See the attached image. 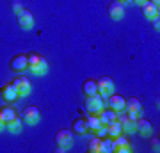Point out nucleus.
Wrapping results in <instances>:
<instances>
[{"label":"nucleus","instance_id":"nucleus-32","mask_svg":"<svg viewBox=\"0 0 160 153\" xmlns=\"http://www.w3.org/2000/svg\"><path fill=\"white\" fill-rule=\"evenodd\" d=\"M133 2H137V4H142V2H146V0H133Z\"/></svg>","mask_w":160,"mask_h":153},{"label":"nucleus","instance_id":"nucleus-5","mask_svg":"<svg viewBox=\"0 0 160 153\" xmlns=\"http://www.w3.org/2000/svg\"><path fill=\"white\" fill-rule=\"evenodd\" d=\"M9 68L12 71H25L29 68V63H27V54H16L9 61Z\"/></svg>","mask_w":160,"mask_h":153},{"label":"nucleus","instance_id":"nucleus-14","mask_svg":"<svg viewBox=\"0 0 160 153\" xmlns=\"http://www.w3.org/2000/svg\"><path fill=\"white\" fill-rule=\"evenodd\" d=\"M130 150H132L130 141H128L123 134H121V135H118V137H114V151L126 153V151H130Z\"/></svg>","mask_w":160,"mask_h":153},{"label":"nucleus","instance_id":"nucleus-25","mask_svg":"<svg viewBox=\"0 0 160 153\" xmlns=\"http://www.w3.org/2000/svg\"><path fill=\"white\" fill-rule=\"evenodd\" d=\"M121 126H123V132H128V134L135 132V121H132V119L123 121V123H121Z\"/></svg>","mask_w":160,"mask_h":153},{"label":"nucleus","instance_id":"nucleus-20","mask_svg":"<svg viewBox=\"0 0 160 153\" xmlns=\"http://www.w3.org/2000/svg\"><path fill=\"white\" fill-rule=\"evenodd\" d=\"M121 134H123L121 121H118V119H116V121H112V123H109V125H107V135H109V137H112V139H114V137L121 135Z\"/></svg>","mask_w":160,"mask_h":153},{"label":"nucleus","instance_id":"nucleus-12","mask_svg":"<svg viewBox=\"0 0 160 153\" xmlns=\"http://www.w3.org/2000/svg\"><path fill=\"white\" fill-rule=\"evenodd\" d=\"M71 132L77 134V135H86L89 132V126H87V119L86 118H77L71 121Z\"/></svg>","mask_w":160,"mask_h":153},{"label":"nucleus","instance_id":"nucleus-13","mask_svg":"<svg viewBox=\"0 0 160 153\" xmlns=\"http://www.w3.org/2000/svg\"><path fill=\"white\" fill-rule=\"evenodd\" d=\"M141 11H142V14L146 18H155V16H160V11H158V6L157 4H153V2H149V0H146V2H142L141 4Z\"/></svg>","mask_w":160,"mask_h":153},{"label":"nucleus","instance_id":"nucleus-17","mask_svg":"<svg viewBox=\"0 0 160 153\" xmlns=\"http://www.w3.org/2000/svg\"><path fill=\"white\" fill-rule=\"evenodd\" d=\"M151 121L149 119H144V118H137V121H135V132H141L142 135H146V134H149L151 132Z\"/></svg>","mask_w":160,"mask_h":153},{"label":"nucleus","instance_id":"nucleus-30","mask_svg":"<svg viewBox=\"0 0 160 153\" xmlns=\"http://www.w3.org/2000/svg\"><path fill=\"white\" fill-rule=\"evenodd\" d=\"M4 126H6V123H4V119H2V114H0V130H2Z\"/></svg>","mask_w":160,"mask_h":153},{"label":"nucleus","instance_id":"nucleus-3","mask_svg":"<svg viewBox=\"0 0 160 153\" xmlns=\"http://www.w3.org/2000/svg\"><path fill=\"white\" fill-rule=\"evenodd\" d=\"M20 118H22V121L29 123V125H36V123L39 121V118H41V112H39V109L36 107V105H29V107H25L22 110Z\"/></svg>","mask_w":160,"mask_h":153},{"label":"nucleus","instance_id":"nucleus-8","mask_svg":"<svg viewBox=\"0 0 160 153\" xmlns=\"http://www.w3.org/2000/svg\"><path fill=\"white\" fill-rule=\"evenodd\" d=\"M2 96H4V100H6L7 103H14L18 98H20V93H18V89L14 87V84L9 82V84H6L2 87Z\"/></svg>","mask_w":160,"mask_h":153},{"label":"nucleus","instance_id":"nucleus-1","mask_svg":"<svg viewBox=\"0 0 160 153\" xmlns=\"http://www.w3.org/2000/svg\"><path fill=\"white\" fill-rule=\"evenodd\" d=\"M27 63H29V68L32 73H45L46 68H48V63H46V59L41 54H38V52H30V54H27Z\"/></svg>","mask_w":160,"mask_h":153},{"label":"nucleus","instance_id":"nucleus-16","mask_svg":"<svg viewBox=\"0 0 160 153\" xmlns=\"http://www.w3.org/2000/svg\"><path fill=\"white\" fill-rule=\"evenodd\" d=\"M82 93L84 96H92V94H98V84L94 79H86L84 84H82Z\"/></svg>","mask_w":160,"mask_h":153},{"label":"nucleus","instance_id":"nucleus-19","mask_svg":"<svg viewBox=\"0 0 160 153\" xmlns=\"http://www.w3.org/2000/svg\"><path fill=\"white\" fill-rule=\"evenodd\" d=\"M0 114H2V119H4V123H9V121H12V119L18 118V112L14 110V107H11V105H6V107L0 109Z\"/></svg>","mask_w":160,"mask_h":153},{"label":"nucleus","instance_id":"nucleus-33","mask_svg":"<svg viewBox=\"0 0 160 153\" xmlns=\"http://www.w3.org/2000/svg\"><path fill=\"white\" fill-rule=\"evenodd\" d=\"M119 2H128V0H119Z\"/></svg>","mask_w":160,"mask_h":153},{"label":"nucleus","instance_id":"nucleus-7","mask_svg":"<svg viewBox=\"0 0 160 153\" xmlns=\"http://www.w3.org/2000/svg\"><path fill=\"white\" fill-rule=\"evenodd\" d=\"M107 13H109V16L112 18V20H121L123 14H125V6H123V2H119V0L110 2L109 6H107Z\"/></svg>","mask_w":160,"mask_h":153},{"label":"nucleus","instance_id":"nucleus-29","mask_svg":"<svg viewBox=\"0 0 160 153\" xmlns=\"http://www.w3.org/2000/svg\"><path fill=\"white\" fill-rule=\"evenodd\" d=\"M158 137H155L153 141H151V150H153V151H158V148H160V144H158Z\"/></svg>","mask_w":160,"mask_h":153},{"label":"nucleus","instance_id":"nucleus-15","mask_svg":"<svg viewBox=\"0 0 160 153\" xmlns=\"http://www.w3.org/2000/svg\"><path fill=\"white\" fill-rule=\"evenodd\" d=\"M98 118H100V121H102V125H109V123H112V121H116L118 119V112L116 110H112V109H102L100 112H98Z\"/></svg>","mask_w":160,"mask_h":153},{"label":"nucleus","instance_id":"nucleus-6","mask_svg":"<svg viewBox=\"0 0 160 153\" xmlns=\"http://www.w3.org/2000/svg\"><path fill=\"white\" fill-rule=\"evenodd\" d=\"M16 20H18V25L23 27V28L34 27V16H32V13L27 11V9H22L20 13H16Z\"/></svg>","mask_w":160,"mask_h":153},{"label":"nucleus","instance_id":"nucleus-23","mask_svg":"<svg viewBox=\"0 0 160 153\" xmlns=\"http://www.w3.org/2000/svg\"><path fill=\"white\" fill-rule=\"evenodd\" d=\"M114 151V139L109 135L102 137V153H110Z\"/></svg>","mask_w":160,"mask_h":153},{"label":"nucleus","instance_id":"nucleus-27","mask_svg":"<svg viewBox=\"0 0 160 153\" xmlns=\"http://www.w3.org/2000/svg\"><path fill=\"white\" fill-rule=\"evenodd\" d=\"M96 135H98V137H105V135H107V125H102V126H100V128L96 130Z\"/></svg>","mask_w":160,"mask_h":153},{"label":"nucleus","instance_id":"nucleus-31","mask_svg":"<svg viewBox=\"0 0 160 153\" xmlns=\"http://www.w3.org/2000/svg\"><path fill=\"white\" fill-rule=\"evenodd\" d=\"M149 2H153V4H157V6L160 4V0H149Z\"/></svg>","mask_w":160,"mask_h":153},{"label":"nucleus","instance_id":"nucleus-21","mask_svg":"<svg viewBox=\"0 0 160 153\" xmlns=\"http://www.w3.org/2000/svg\"><path fill=\"white\" fill-rule=\"evenodd\" d=\"M86 119H87V126H89L91 132H96L102 126V121L98 118V114H89V116H86Z\"/></svg>","mask_w":160,"mask_h":153},{"label":"nucleus","instance_id":"nucleus-22","mask_svg":"<svg viewBox=\"0 0 160 153\" xmlns=\"http://www.w3.org/2000/svg\"><path fill=\"white\" fill-rule=\"evenodd\" d=\"M87 150L91 153H102V137H92L89 144H87Z\"/></svg>","mask_w":160,"mask_h":153},{"label":"nucleus","instance_id":"nucleus-2","mask_svg":"<svg viewBox=\"0 0 160 153\" xmlns=\"http://www.w3.org/2000/svg\"><path fill=\"white\" fill-rule=\"evenodd\" d=\"M103 102H105V100H103L100 94L86 96V100H84V107H86V110L89 114H98L103 109Z\"/></svg>","mask_w":160,"mask_h":153},{"label":"nucleus","instance_id":"nucleus-11","mask_svg":"<svg viewBox=\"0 0 160 153\" xmlns=\"http://www.w3.org/2000/svg\"><path fill=\"white\" fill-rule=\"evenodd\" d=\"M12 84H14V87L18 89L20 96H25V94H29V93H30V82H29V79H27V77H23V75L16 77V79L12 80Z\"/></svg>","mask_w":160,"mask_h":153},{"label":"nucleus","instance_id":"nucleus-10","mask_svg":"<svg viewBox=\"0 0 160 153\" xmlns=\"http://www.w3.org/2000/svg\"><path fill=\"white\" fill-rule=\"evenodd\" d=\"M109 107L112 109V110H116V112H121V110H125V102H126V98L125 96H121V94H109Z\"/></svg>","mask_w":160,"mask_h":153},{"label":"nucleus","instance_id":"nucleus-28","mask_svg":"<svg viewBox=\"0 0 160 153\" xmlns=\"http://www.w3.org/2000/svg\"><path fill=\"white\" fill-rule=\"evenodd\" d=\"M151 23H153V28H155V30H158V28H160V16L151 18Z\"/></svg>","mask_w":160,"mask_h":153},{"label":"nucleus","instance_id":"nucleus-24","mask_svg":"<svg viewBox=\"0 0 160 153\" xmlns=\"http://www.w3.org/2000/svg\"><path fill=\"white\" fill-rule=\"evenodd\" d=\"M6 128L9 132H12V134H16V132L22 130V118L18 116L16 119H12V121H9V123H6Z\"/></svg>","mask_w":160,"mask_h":153},{"label":"nucleus","instance_id":"nucleus-18","mask_svg":"<svg viewBox=\"0 0 160 153\" xmlns=\"http://www.w3.org/2000/svg\"><path fill=\"white\" fill-rule=\"evenodd\" d=\"M125 110H126V112H137V114H141L142 105H141V102H139V98H128V100L125 102Z\"/></svg>","mask_w":160,"mask_h":153},{"label":"nucleus","instance_id":"nucleus-9","mask_svg":"<svg viewBox=\"0 0 160 153\" xmlns=\"http://www.w3.org/2000/svg\"><path fill=\"white\" fill-rule=\"evenodd\" d=\"M53 141H55L57 146L68 148V146H71V142H73V135H71L69 130H59L57 134H55V137H53Z\"/></svg>","mask_w":160,"mask_h":153},{"label":"nucleus","instance_id":"nucleus-4","mask_svg":"<svg viewBox=\"0 0 160 153\" xmlns=\"http://www.w3.org/2000/svg\"><path fill=\"white\" fill-rule=\"evenodd\" d=\"M98 84V93H100V96L102 98H107L109 94H112L114 93V80L110 79V77H100V79L96 80Z\"/></svg>","mask_w":160,"mask_h":153},{"label":"nucleus","instance_id":"nucleus-26","mask_svg":"<svg viewBox=\"0 0 160 153\" xmlns=\"http://www.w3.org/2000/svg\"><path fill=\"white\" fill-rule=\"evenodd\" d=\"M11 7H12V11H14V13H20V11L23 9V4H22V0H12Z\"/></svg>","mask_w":160,"mask_h":153}]
</instances>
